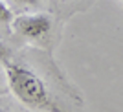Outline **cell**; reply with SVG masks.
Returning <instances> with one entry per match:
<instances>
[{"instance_id":"6da1fadb","label":"cell","mask_w":123,"mask_h":112,"mask_svg":"<svg viewBox=\"0 0 123 112\" xmlns=\"http://www.w3.org/2000/svg\"><path fill=\"white\" fill-rule=\"evenodd\" d=\"M0 62L6 72V79L11 94L24 107L39 112H62L57 107V103L51 99L42 77L37 72L9 59L2 50H0Z\"/></svg>"},{"instance_id":"7a4b0ae2","label":"cell","mask_w":123,"mask_h":112,"mask_svg":"<svg viewBox=\"0 0 123 112\" xmlns=\"http://www.w3.org/2000/svg\"><path fill=\"white\" fill-rule=\"evenodd\" d=\"M11 30L28 42H44L53 30V17L48 13H28L13 19Z\"/></svg>"},{"instance_id":"3957f363","label":"cell","mask_w":123,"mask_h":112,"mask_svg":"<svg viewBox=\"0 0 123 112\" xmlns=\"http://www.w3.org/2000/svg\"><path fill=\"white\" fill-rule=\"evenodd\" d=\"M13 11L4 0H0V24H11L13 22Z\"/></svg>"},{"instance_id":"277c9868","label":"cell","mask_w":123,"mask_h":112,"mask_svg":"<svg viewBox=\"0 0 123 112\" xmlns=\"http://www.w3.org/2000/svg\"><path fill=\"white\" fill-rule=\"evenodd\" d=\"M7 2L17 6H28V7H35V6L41 4V0H7Z\"/></svg>"},{"instance_id":"5b68a950","label":"cell","mask_w":123,"mask_h":112,"mask_svg":"<svg viewBox=\"0 0 123 112\" xmlns=\"http://www.w3.org/2000/svg\"><path fill=\"white\" fill-rule=\"evenodd\" d=\"M0 112H7V110H0Z\"/></svg>"},{"instance_id":"8992f818","label":"cell","mask_w":123,"mask_h":112,"mask_svg":"<svg viewBox=\"0 0 123 112\" xmlns=\"http://www.w3.org/2000/svg\"><path fill=\"white\" fill-rule=\"evenodd\" d=\"M119 2H121V4H123V0H119Z\"/></svg>"}]
</instances>
